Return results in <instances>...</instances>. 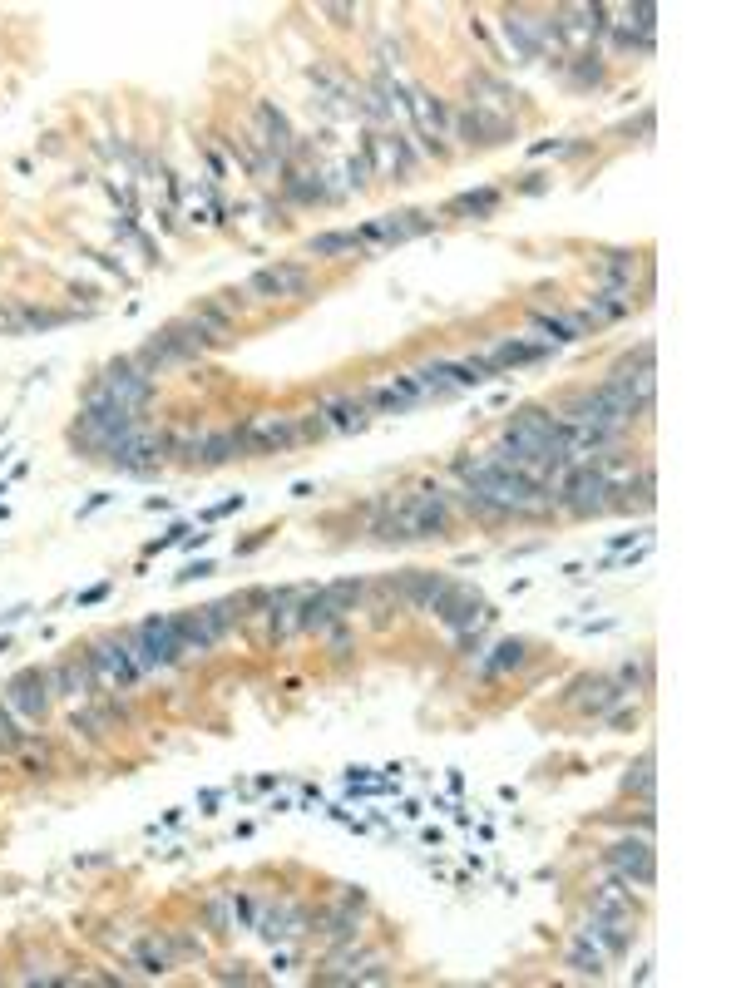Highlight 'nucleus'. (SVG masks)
Returning <instances> with one entry per match:
<instances>
[{
    "label": "nucleus",
    "instance_id": "nucleus-1",
    "mask_svg": "<svg viewBox=\"0 0 741 988\" xmlns=\"http://www.w3.org/2000/svg\"><path fill=\"white\" fill-rule=\"evenodd\" d=\"M149 391H154V381L144 376V371H134L129 361H119V366H109L99 381H94V401H109V406H124V411H134V415H144V406H149Z\"/></svg>",
    "mask_w": 741,
    "mask_h": 988
},
{
    "label": "nucleus",
    "instance_id": "nucleus-2",
    "mask_svg": "<svg viewBox=\"0 0 741 988\" xmlns=\"http://www.w3.org/2000/svg\"><path fill=\"white\" fill-rule=\"evenodd\" d=\"M608 865H613V875H618L623 885H638V890H648V885L658 880V855H653V840H648V835L618 840V845L608 850Z\"/></svg>",
    "mask_w": 741,
    "mask_h": 988
},
{
    "label": "nucleus",
    "instance_id": "nucleus-3",
    "mask_svg": "<svg viewBox=\"0 0 741 988\" xmlns=\"http://www.w3.org/2000/svg\"><path fill=\"white\" fill-rule=\"evenodd\" d=\"M134 662L139 667H168V662H178V633H173V618H149V623H139V633H134Z\"/></svg>",
    "mask_w": 741,
    "mask_h": 988
},
{
    "label": "nucleus",
    "instance_id": "nucleus-4",
    "mask_svg": "<svg viewBox=\"0 0 741 988\" xmlns=\"http://www.w3.org/2000/svg\"><path fill=\"white\" fill-rule=\"evenodd\" d=\"M168 450V440L164 435H154L149 425H134L114 450H109V460L119 465V470H134V475H144V470H154L159 465V455Z\"/></svg>",
    "mask_w": 741,
    "mask_h": 988
},
{
    "label": "nucleus",
    "instance_id": "nucleus-5",
    "mask_svg": "<svg viewBox=\"0 0 741 988\" xmlns=\"http://www.w3.org/2000/svg\"><path fill=\"white\" fill-rule=\"evenodd\" d=\"M50 692H55V677H50V672H40V667H30V672H20V677L5 687V702H10L20 717H45Z\"/></svg>",
    "mask_w": 741,
    "mask_h": 988
},
{
    "label": "nucleus",
    "instance_id": "nucleus-6",
    "mask_svg": "<svg viewBox=\"0 0 741 988\" xmlns=\"http://www.w3.org/2000/svg\"><path fill=\"white\" fill-rule=\"evenodd\" d=\"M89 667H94L104 682H119V687H129V682L144 672V667L134 662V648H129V643H119V638H104V643H94Z\"/></svg>",
    "mask_w": 741,
    "mask_h": 988
},
{
    "label": "nucleus",
    "instance_id": "nucleus-7",
    "mask_svg": "<svg viewBox=\"0 0 741 988\" xmlns=\"http://www.w3.org/2000/svg\"><path fill=\"white\" fill-rule=\"evenodd\" d=\"M238 435H243L247 450H287V445H297L292 415H252V425L238 430Z\"/></svg>",
    "mask_w": 741,
    "mask_h": 988
},
{
    "label": "nucleus",
    "instance_id": "nucleus-8",
    "mask_svg": "<svg viewBox=\"0 0 741 988\" xmlns=\"http://www.w3.org/2000/svg\"><path fill=\"white\" fill-rule=\"evenodd\" d=\"M247 292H257V297H302L307 292V267H287V262L262 267V272H252Z\"/></svg>",
    "mask_w": 741,
    "mask_h": 988
},
{
    "label": "nucleus",
    "instance_id": "nucleus-9",
    "mask_svg": "<svg viewBox=\"0 0 741 988\" xmlns=\"http://www.w3.org/2000/svg\"><path fill=\"white\" fill-rule=\"evenodd\" d=\"M420 233H430V218H425V213H401V218H376V223H366L356 238H361V243H406V238H420Z\"/></svg>",
    "mask_w": 741,
    "mask_h": 988
},
{
    "label": "nucleus",
    "instance_id": "nucleus-10",
    "mask_svg": "<svg viewBox=\"0 0 741 988\" xmlns=\"http://www.w3.org/2000/svg\"><path fill=\"white\" fill-rule=\"evenodd\" d=\"M435 613H440L455 633H465V628H475V618H485V598H480V593H470V588H455V583H450V593L435 603Z\"/></svg>",
    "mask_w": 741,
    "mask_h": 988
},
{
    "label": "nucleus",
    "instance_id": "nucleus-11",
    "mask_svg": "<svg viewBox=\"0 0 741 988\" xmlns=\"http://www.w3.org/2000/svg\"><path fill=\"white\" fill-rule=\"evenodd\" d=\"M173 633H178V648H183V653H208V648L223 638V633L213 628V613H208V608H203V613H178V618H173Z\"/></svg>",
    "mask_w": 741,
    "mask_h": 988
},
{
    "label": "nucleus",
    "instance_id": "nucleus-12",
    "mask_svg": "<svg viewBox=\"0 0 741 988\" xmlns=\"http://www.w3.org/2000/svg\"><path fill=\"white\" fill-rule=\"evenodd\" d=\"M618 697H623V687H618L613 677H578L569 702H574L578 712H608Z\"/></svg>",
    "mask_w": 741,
    "mask_h": 988
},
{
    "label": "nucleus",
    "instance_id": "nucleus-13",
    "mask_svg": "<svg viewBox=\"0 0 741 988\" xmlns=\"http://www.w3.org/2000/svg\"><path fill=\"white\" fill-rule=\"evenodd\" d=\"M366 401H371V406H381V411H411V406H420L425 396H420V386H415L411 376H396L391 386H376Z\"/></svg>",
    "mask_w": 741,
    "mask_h": 988
},
{
    "label": "nucleus",
    "instance_id": "nucleus-14",
    "mask_svg": "<svg viewBox=\"0 0 741 988\" xmlns=\"http://www.w3.org/2000/svg\"><path fill=\"white\" fill-rule=\"evenodd\" d=\"M569 964H574L578 974H593V979L608 974V954H603V944H598L588 929H578V939L569 944Z\"/></svg>",
    "mask_w": 741,
    "mask_h": 988
},
{
    "label": "nucleus",
    "instance_id": "nucleus-15",
    "mask_svg": "<svg viewBox=\"0 0 741 988\" xmlns=\"http://www.w3.org/2000/svg\"><path fill=\"white\" fill-rule=\"evenodd\" d=\"M257 124H262V144L277 154V159H287L292 154V124L282 119V109H272V104H257Z\"/></svg>",
    "mask_w": 741,
    "mask_h": 988
},
{
    "label": "nucleus",
    "instance_id": "nucleus-16",
    "mask_svg": "<svg viewBox=\"0 0 741 988\" xmlns=\"http://www.w3.org/2000/svg\"><path fill=\"white\" fill-rule=\"evenodd\" d=\"M460 129L470 134V144H499V139L514 134L509 119H490V114H480V109H465V114H460Z\"/></svg>",
    "mask_w": 741,
    "mask_h": 988
},
{
    "label": "nucleus",
    "instance_id": "nucleus-17",
    "mask_svg": "<svg viewBox=\"0 0 741 988\" xmlns=\"http://www.w3.org/2000/svg\"><path fill=\"white\" fill-rule=\"evenodd\" d=\"M539 356H544V346H529V341H499L485 361H490L494 371H509V366H529V361H539Z\"/></svg>",
    "mask_w": 741,
    "mask_h": 988
},
{
    "label": "nucleus",
    "instance_id": "nucleus-18",
    "mask_svg": "<svg viewBox=\"0 0 741 988\" xmlns=\"http://www.w3.org/2000/svg\"><path fill=\"white\" fill-rule=\"evenodd\" d=\"M401 588H406V598L420 603V608H435V603L450 593V583H445V578H435V574H411Z\"/></svg>",
    "mask_w": 741,
    "mask_h": 988
},
{
    "label": "nucleus",
    "instance_id": "nucleus-19",
    "mask_svg": "<svg viewBox=\"0 0 741 988\" xmlns=\"http://www.w3.org/2000/svg\"><path fill=\"white\" fill-rule=\"evenodd\" d=\"M366 154L376 159L381 173H406V164H411L406 149H401V139H376V134H371V139H366Z\"/></svg>",
    "mask_w": 741,
    "mask_h": 988
},
{
    "label": "nucleus",
    "instance_id": "nucleus-20",
    "mask_svg": "<svg viewBox=\"0 0 741 988\" xmlns=\"http://www.w3.org/2000/svg\"><path fill=\"white\" fill-rule=\"evenodd\" d=\"M89 672H94V667H89V658H70V662H65V667H60V672H55V692H65V697H89Z\"/></svg>",
    "mask_w": 741,
    "mask_h": 988
},
{
    "label": "nucleus",
    "instance_id": "nucleus-21",
    "mask_svg": "<svg viewBox=\"0 0 741 988\" xmlns=\"http://www.w3.org/2000/svg\"><path fill=\"white\" fill-rule=\"evenodd\" d=\"M243 450H247L243 435H238V430H228V435H213V440L203 435V450H198V455H203L208 465H223V460H233V455H243Z\"/></svg>",
    "mask_w": 741,
    "mask_h": 988
},
{
    "label": "nucleus",
    "instance_id": "nucleus-22",
    "mask_svg": "<svg viewBox=\"0 0 741 988\" xmlns=\"http://www.w3.org/2000/svg\"><path fill=\"white\" fill-rule=\"evenodd\" d=\"M534 327L549 331V341H554V346H569V341H578V336H583V327H578V322H569V317H554V312H534Z\"/></svg>",
    "mask_w": 741,
    "mask_h": 988
},
{
    "label": "nucleus",
    "instance_id": "nucleus-23",
    "mask_svg": "<svg viewBox=\"0 0 741 988\" xmlns=\"http://www.w3.org/2000/svg\"><path fill=\"white\" fill-rule=\"evenodd\" d=\"M322 415H331V430H351V425H366V406L361 401H327Z\"/></svg>",
    "mask_w": 741,
    "mask_h": 988
},
{
    "label": "nucleus",
    "instance_id": "nucleus-24",
    "mask_svg": "<svg viewBox=\"0 0 741 988\" xmlns=\"http://www.w3.org/2000/svg\"><path fill=\"white\" fill-rule=\"evenodd\" d=\"M312 257H336V252H361V238L356 233H322V238H312L307 243Z\"/></svg>",
    "mask_w": 741,
    "mask_h": 988
},
{
    "label": "nucleus",
    "instance_id": "nucleus-25",
    "mask_svg": "<svg viewBox=\"0 0 741 988\" xmlns=\"http://www.w3.org/2000/svg\"><path fill=\"white\" fill-rule=\"evenodd\" d=\"M292 628H302L297 623V593H282V598H272V633L287 638Z\"/></svg>",
    "mask_w": 741,
    "mask_h": 988
},
{
    "label": "nucleus",
    "instance_id": "nucleus-26",
    "mask_svg": "<svg viewBox=\"0 0 741 988\" xmlns=\"http://www.w3.org/2000/svg\"><path fill=\"white\" fill-rule=\"evenodd\" d=\"M524 653H529V648H524L519 638H509V643H499V648H494V658L485 662L480 672H485V677H494V672H509V667H519V662H524Z\"/></svg>",
    "mask_w": 741,
    "mask_h": 988
},
{
    "label": "nucleus",
    "instance_id": "nucleus-27",
    "mask_svg": "<svg viewBox=\"0 0 741 988\" xmlns=\"http://www.w3.org/2000/svg\"><path fill=\"white\" fill-rule=\"evenodd\" d=\"M494 203H499V193H494V188H480V193H460V198L450 203V213H475V218H485V213H494Z\"/></svg>",
    "mask_w": 741,
    "mask_h": 988
},
{
    "label": "nucleus",
    "instance_id": "nucleus-28",
    "mask_svg": "<svg viewBox=\"0 0 741 988\" xmlns=\"http://www.w3.org/2000/svg\"><path fill=\"white\" fill-rule=\"evenodd\" d=\"M623 786H628V791H638V796L653 806V756H643V761L628 771V781H623Z\"/></svg>",
    "mask_w": 741,
    "mask_h": 988
},
{
    "label": "nucleus",
    "instance_id": "nucleus-29",
    "mask_svg": "<svg viewBox=\"0 0 741 988\" xmlns=\"http://www.w3.org/2000/svg\"><path fill=\"white\" fill-rule=\"evenodd\" d=\"M648 662H623V672H618V687H648Z\"/></svg>",
    "mask_w": 741,
    "mask_h": 988
},
{
    "label": "nucleus",
    "instance_id": "nucleus-30",
    "mask_svg": "<svg viewBox=\"0 0 741 988\" xmlns=\"http://www.w3.org/2000/svg\"><path fill=\"white\" fill-rule=\"evenodd\" d=\"M139 959H144V969H149V974H164V969H168V954L159 949V944H154V939L139 949Z\"/></svg>",
    "mask_w": 741,
    "mask_h": 988
},
{
    "label": "nucleus",
    "instance_id": "nucleus-31",
    "mask_svg": "<svg viewBox=\"0 0 741 988\" xmlns=\"http://www.w3.org/2000/svg\"><path fill=\"white\" fill-rule=\"evenodd\" d=\"M15 741H20V732H15V722H10V712L0 707V751H10Z\"/></svg>",
    "mask_w": 741,
    "mask_h": 988
},
{
    "label": "nucleus",
    "instance_id": "nucleus-32",
    "mask_svg": "<svg viewBox=\"0 0 741 988\" xmlns=\"http://www.w3.org/2000/svg\"><path fill=\"white\" fill-rule=\"evenodd\" d=\"M574 80H578V84H598V80H603V70H598V65H578Z\"/></svg>",
    "mask_w": 741,
    "mask_h": 988
}]
</instances>
